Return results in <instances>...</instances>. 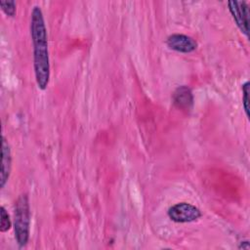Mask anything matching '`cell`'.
Segmentation results:
<instances>
[{
    "label": "cell",
    "instance_id": "cell-1",
    "mask_svg": "<svg viewBox=\"0 0 250 250\" xmlns=\"http://www.w3.org/2000/svg\"><path fill=\"white\" fill-rule=\"evenodd\" d=\"M30 34L33 45V62L36 83L45 90L50 80V60L45 21L40 7L35 6L31 12Z\"/></svg>",
    "mask_w": 250,
    "mask_h": 250
},
{
    "label": "cell",
    "instance_id": "cell-2",
    "mask_svg": "<svg viewBox=\"0 0 250 250\" xmlns=\"http://www.w3.org/2000/svg\"><path fill=\"white\" fill-rule=\"evenodd\" d=\"M30 225V209L28 197L26 194H21L18 198L15 205V236L18 244L25 246L29 237Z\"/></svg>",
    "mask_w": 250,
    "mask_h": 250
},
{
    "label": "cell",
    "instance_id": "cell-3",
    "mask_svg": "<svg viewBox=\"0 0 250 250\" xmlns=\"http://www.w3.org/2000/svg\"><path fill=\"white\" fill-rule=\"evenodd\" d=\"M168 216L176 223H188L198 220L201 217V212L189 203L181 202L169 208Z\"/></svg>",
    "mask_w": 250,
    "mask_h": 250
},
{
    "label": "cell",
    "instance_id": "cell-4",
    "mask_svg": "<svg viewBox=\"0 0 250 250\" xmlns=\"http://www.w3.org/2000/svg\"><path fill=\"white\" fill-rule=\"evenodd\" d=\"M229 12L235 21L238 28L242 33L248 36V18L249 10L246 2L244 1H229L228 3Z\"/></svg>",
    "mask_w": 250,
    "mask_h": 250
},
{
    "label": "cell",
    "instance_id": "cell-5",
    "mask_svg": "<svg viewBox=\"0 0 250 250\" xmlns=\"http://www.w3.org/2000/svg\"><path fill=\"white\" fill-rule=\"evenodd\" d=\"M166 44L170 49L180 53H191L197 48V43L193 38L180 33L168 36Z\"/></svg>",
    "mask_w": 250,
    "mask_h": 250
},
{
    "label": "cell",
    "instance_id": "cell-6",
    "mask_svg": "<svg viewBox=\"0 0 250 250\" xmlns=\"http://www.w3.org/2000/svg\"><path fill=\"white\" fill-rule=\"evenodd\" d=\"M2 158H1V175H0V187L3 188L7 183L12 166V156L10 145L5 137H2Z\"/></svg>",
    "mask_w": 250,
    "mask_h": 250
},
{
    "label": "cell",
    "instance_id": "cell-7",
    "mask_svg": "<svg viewBox=\"0 0 250 250\" xmlns=\"http://www.w3.org/2000/svg\"><path fill=\"white\" fill-rule=\"evenodd\" d=\"M174 104L183 110H188L193 104V96L191 90L188 86L178 87L173 94Z\"/></svg>",
    "mask_w": 250,
    "mask_h": 250
},
{
    "label": "cell",
    "instance_id": "cell-8",
    "mask_svg": "<svg viewBox=\"0 0 250 250\" xmlns=\"http://www.w3.org/2000/svg\"><path fill=\"white\" fill-rule=\"evenodd\" d=\"M11 228V220L6 209L1 206V224H0V231L5 232Z\"/></svg>",
    "mask_w": 250,
    "mask_h": 250
},
{
    "label": "cell",
    "instance_id": "cell-9",
    "mask_svg": "<svg viewBox=\"0 0 250 250\" xmlns=\"http://www.w3.org/2000/svg\"><path fill=\"white\" fill-rule=\"evenodd\" d=\"M2 11L9 17H14L16 14V2L15 1H0Z\"/></svg>",
    "mask_w": 250,
    "mask_h": 250
},
{
    "label": "cell",
    "instance_id": "cell-10",
    "mask_svg": "<svg viewBox=\"0 0 250 250\" xmlns=\"http://www.w3.org/2000/svg\"><path fill=\"white\" fill-rule=\"evenodd\" d=\"M242 93H243V98H242V104L244 107V111L246 113V116H249V82H245L242 86Z\"/></svg>",
    "mask_w": 250,
    "mask_h": 250
},
{
    "label": "cell",
    "instance_id": "cell-11",
    "mask_svg": "<svg viewBox=\"0 0 250 250\" xmlns=\"http://www.w3.org/2000/svg\"><path fill=\"white\" fill-rule=\"evenodd\" d=\"M239 248H245V249H249L250 246H249V242L248 241H243V243L240 244Z\"/></svg>",
    "mask_w": 250,
    "mask_h": 250
}]
</instances>
